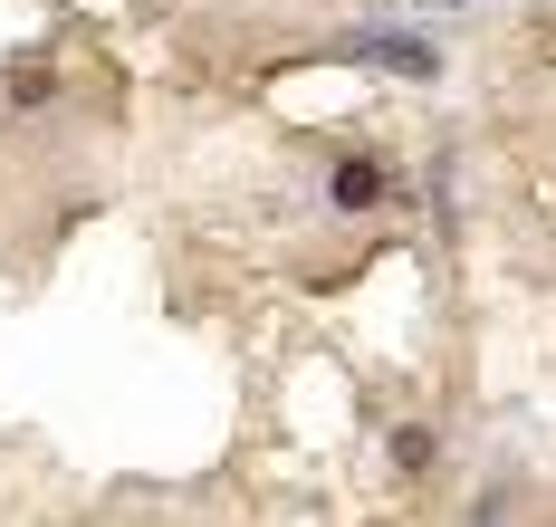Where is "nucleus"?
<instances>
[{
    "label": "nucleus",
    "instance_id": "nucleus-1",
    "mask_svg": "<svg viewBox=\"0 0 556 527\" xmlns=\"http://www.w3.org/2000/svg\"><path fill=\"white\" fill-rule=\"evenodd\" d=\"M384 202H393V164H375V154L336 164V211H384Z\"/></svg>",
    "mask_w": 556,
    "mask_h": 527
},
{
    "label": "nucleus",
    "instance_id": "nucleus-2",
    "mask_svg": "<svg viewBox=\"0 0 556 527\" xmlns=\"http://www.w3.org/2000/svg\"><path fill=\"white\" fill-rule=\"evenodd\" d=\"M355 59H375V67H393V77H432V49H413V39H345Z\"/></svg>",
    "mask_w": 556,
    "mask_h": 527
},
{
    "label": "nucleus",
    "instance_id": "nucleus-3",
    "mask_svg": "<svg viewBox=\"0 0 556 527\" xmlns=\"http://www.w3.org/2000/svg\"><path fill=\"white\" fill-rule=\"evenodd\" d=\"M413 10H460V0H413Z\"/></svg>",
    "mask_w": 556,
    "mask_h": 527
}]
</instances>
